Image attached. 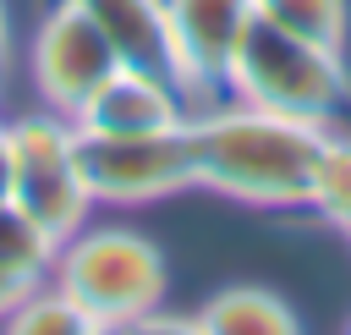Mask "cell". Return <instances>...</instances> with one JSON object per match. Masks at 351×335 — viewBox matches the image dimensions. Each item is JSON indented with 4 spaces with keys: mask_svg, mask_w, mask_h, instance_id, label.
Listing matches in <instances>:
<instances>
[{
    "mask_svg": "<svg viewBox=\"0 0 351 335\" xmlns=\"http://www.w3.org/2000/svg\"><path fill=\"white\" fill-rule=\"evenodd\" d=\"M324 137H329V126L274 115V110H258L241 99L197 104L186 115L192 187H208V192L252 203V209H307Z\"/></svg>",
    "mask_w": 351,
    "mask_h": 335,
    "instance_id": "cell-1",
    "label": "cell"
},
{
    "mask_svg": "<svg viewBox=\"0 0 351 335\" xmlns=\"http://www.w3.org/2000/svg\"><path fill=\"white\" fill-rule=\"evenodd\" d=\"M225 99L274 110V115H296L313 126H329L346 104H351V71H346V49H324L313 38H296L263 16L247 22L230 71H225Z\"/></svg>",
    "mask_w": 351,
    "mask_h": 335,
    "instance_id": "cell-2",
    "label": "cell"
},
{
    "mask_svg": "<svg viewBox=\"0 0 351 335\" xmlns=\"http://www.w3.org/2000/svg\"><path fill=\"white\" fill-rule=\"evenodd\" d=\"M44 286H55L93 324L115 330V324H132V319H143L165 302L170 269H165V253L143 231H132V225H82L55 247V264H49Z\"/></svg>",
    "mask_w": 351,
    "mask_h": 335,
    "instance_id": "cell-3",
    "label": "cell"
},
{
    "mask_svg": "<svg viewBox=\"0 0 351 335\" xmlns=\"http://www.w3.org/2000/svg\"><path fill=\"white\" fill-rule=\"evenodd\" d=\"M5 148H11V203L55 242L82 231L93 198L77 170V126L55 110H33L5 121Z\"/></svg>",
    "mask_w": 351,
    "mask_h": 335,
    "instance_id": "cell-4",
    "label": "cell"
},
{
    "mask_svg": "<svg viewBox=\"0 0 351 335\" xmlns=\"http://www.w3.org/2000/svg\"><path fill=\"white\" fill-rule=\"evenodd\" d=\"M77 170L93 203L137 209L192 187V143L186 121L165 132H82L77 126Z\"/></svg>",
    "mask_w": 351,
    "mask_h": 335,
    "instance_id": "cell-5",
    "label": "cell"
},
{
    "mask_svg": "<svg viewBox=\"0 0 351 335\" xmlns=\"http://www.w3.org/2000/svg\"><path fill=\"white\" fill-rule=\"evenodd\" d=\"M27 71H33V88L44 99V110L55 115H77L82 99L115 71V49L104 44V33L88 22V11L77 0H55L33 33V49H27Z\"/></svg>",
    "mask_w": 351,
    "mask_h": 335,
    "instance_id": "cell-6",
    "label": "cell"
},
{
    "mask_svg": "<svg viewBox=\"0 0 351 335\" xmlns=\"http://www.w3.org/2000/svg\"><path fill=\"white\" fill-rule=\"evenodd\" d=\"M165 16H170V38H176V60H181L192 110L225 99L230 55H236L247 22L258 16L252 0H165Z\"/></svg>",
    "mask_w": 351,
    "mask_h": 335,
    "instance_id": "cell-7",
    "label": "cell"
},
{
    "mask_svg": "<svg viewBox=\"0 0 351 335\" xmlns=\"http://www.w3.org/2000/svg\"><path fill=\"white\" fill-rule=\"evenodd\" d=\"M186 115H192V99L176 82L132 71V66H115L82 99L71 126H82V132H165V126H181Z\"/></svg>",
    "mask_w": 351,
    "mask_h": 335,
    "instance_id": "cell-8",
    "label": "cell"
},
{
    "mask_svg": "<svg viewBox=\"0 0 351 335\" xmlns=\"http://www.w3.org/2000/svg\"><path fill=\"white\" fill-rule=\"evenodd\" d=\"M77 5L88 11V22H93V27L104 33V44L115 49V66L165 77V82H176V88L186 93L165 0H77Z\"/></svg>",
    "mask_w": 351,
    "mask_h": 335,
    "instance_id": "cell-9",
    "label": "cell"
},
{
    "mask_svg": "<svg viewBox=\"0 0 351 335\" xmlns=\"http://www.w3.org/2000/svg\"><path fill=\"white\" fill-rule=\"evenodd\" d=\"M192 319L203 335H302V319L291 313V302L263 286H225Z\"/></svg>",
    "mask_w": 351,
    "mask_h": 335,
    "instance_id": "cell-10",
    "label": "cell"
},
{
    "mask_svg": "<svg viewBox=\"0 0 351 335\" xmlns=\"http://www.w3.org/2000/svg\"><path fill=\"white\" fill-rule=\"evenodd\" d=\"M55 236L44 225H33L16 203H0V269L27 280V286H44L49 280V264H55Z\"/></svg>",
    "mask_w": 351,
    "mask_h": 335,
    "instance_id": "cell-11",
    "label": "cell"
},
{
    "mask_svg": "<svg viewBox=\"0 0 351 335\" xmlns=\"http://www.w3.org/2000/svg\"><path fill=\"white\" fill-rule=\"evenodd\" d=\"M0 335H115L104 324H93L88 313H77L55 286H33L5 319H0Z\"/></svg>",
    "mask_w": 351,
    "mask_h": 335,
    "instance_id": "cell-12",
    "label": "cell"
},
{
    "mask_svg": "<svg viewBox=\"0 0 351 335\" xmlns=\"http://www.w3.org/2000/svg\"><path fill=\"white\" fill-rule=\"evenodd\" d=\"M252 11L296 38L324 49H346V0H252Z\"/></svg>",
    "mask_w": 351,
    "mask_h": 335,
    "instance_id": "cell-13",
    "label": "cell"
},
{
    "mask_svg": "<svg viewBox=\"0 0 351 335\" xmlns=\"http://www.w3.org/2000/svg\"><path fill=\"white\" fill-rule=\"evenodd\" d=\"M313 214H324L329 225L351 220V137H324L318 170H313Z\"/></svg>",
    "mask_w": 351,
    "mask_h": 335,
    "instance_id": "cell-14",
    "label": "cell"
},
{
    "mask_svg": "<svg viewBox=\"0 0 351 335\" xmlns=\"http://www.w3.org/2000/svg\"><path fill=\"white\" fill-rule=\"evenodd\" d=\"M115 335H203V330H197L192 313H165V308H154V313H143V319H132V324H115Z\"/></svg>",
    "mask_w": 351,
    "mask_h": 335,
    "instance_id": "cell-15",
    "label": "cell"
},
{
    "mask_svg": "<svg viewBox=\"0 0 351 335\" xmlns=\"http://www.w3.org/2000/svg\"><path fill=\"white\" fill-rule=\"evenodd\" d=\"M27 291H33L27 280H16V275H5V269H0V319H5V313H11V308L27 297Z\"/></svg>",
    "mask_w": 351,
    "mask_h": 335,
    "instance_id": "cell-16",
    "label": "cell"
},
{
    "mask_svg": "<svg viewBox=\"0 0 351 335\" xmlns=\"http://www.w3.org/2000/svg\"><path fill=\"white\" fill-rule=\"evenodd\" d=\"M0 203H11V148H5V121H0Z\"/></svg>",
    "mask_w": 351,
    "mask_h": 335,
    "instance_id": "cell-17",
    "label": "cell"
},
{
    "mask_svg": "<svg viewBox=\"0 0 351 335\" xmlns=\"http://www.w3.org/2000/svg\"><path fill=\"white\" fill-rule=\"evenodd\" d=\"M5 49H11V27H5V0H0V66H5Z\"/></svg>",
    "mask_w": 351,
    "mask_h": 335,
    "instance_id": "cell-18",
    "label": "cell"
},
{
    "mask_svg": "<svg viewBox=\"0 0 351 335\" xmlns=\"http://www.w3.org/2000/svg\"><path fill=\"white\" fill-rule=\"evenodd\" d=\"M340 231H346V236H351V220H346V225H340Z\"/></svg>",
    "mask_w": 351,
    "mask_h": 335,
    "instance_id": "cell-19",
    "label": "cell"
},
{
    "mask_svg": "<svg viewBox=\"0 0 351 335\" xmlns=\"http://www.w3.org/2000/svg\"><path fill=\"white\" fill-rule=\"evenodd\" d=\"M346 335H351V330H346Z\"/></svg>",
    "mask_w": 351,
    "mask_h": 335,
    "instance_id": "cell-20",
    "label": "cell"
}]
</instances>
